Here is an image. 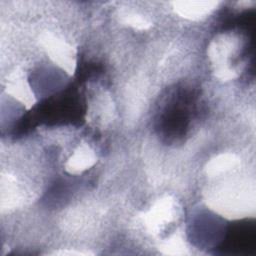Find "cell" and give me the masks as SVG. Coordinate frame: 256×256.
<instances>
[{"instance_id":"1","label":"cell","mask_w":256,"mask_h":256,"mask_svg":"<svg viewBox=\"0 0 256 256\" xmlns=\"http://www.w3.org/2000/svg\"><path fill=\"white\" fill-rule=\"evenodd\" d=\"M178 213L175 202L169 198L158 201L146 214L145 222L151 231H159L170 223Z\"/></svg>"},{"instance_id":"2","label":"cell","mask_w":256,"mask_h":256,"mask_svg":"<svg viewBox=\"0 0 256 256\" xmlns=\"http://www.w3.org/2000/svg\"><path fill=\"white\" fill-rule=\"evenodd\" d=\"M96 162L95 153L86 145L79 146L67 160L65 167L70 174H78L92 167Z\"/></svg>"},{"instance_id":"3","label":"cell","mask_w":256,"mask_h":256,"mask_svg":"<svg viewBox=\"0 0 256 256\" xmlns=\"http://www.w3.org/2000/svg\"><path fill=\"white\" fill-rule=\"evenodd\" d=\"M176 11L185 17L199 18L209 13L215 2H178Z\"/></svg>"}]
</instances>
